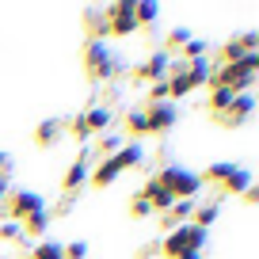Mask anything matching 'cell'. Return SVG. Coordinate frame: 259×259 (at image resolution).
<instances>
[{"label": "cell", "instance_id": "1", "mask_svg": "<svg viewBox=\"0 0 259 259\" xmlns=\"http://www.w3.org/2000/svg\"><path fill=\"white\" fill-rule=\"evenodd\" d=\"M156 183L164 187V191L176 198V202H183V198H198V191H202V179H198V171H191V168H183V164H164L160 171H156Z\"/></svg>", "mask_w": 259, "mask_h": 259}, {"label": "cell", "instance_id": "2", "mask_svg": "<svg viewBox=\"0 0 259 259\" xmlns=\"http://www.w3.org/2000/svg\"><path fill=\"white\" fill-rule=\"evenodd\" d=\"M206 229H198V225H176L171 233H164V240H160V255L164 259H176V255H183V251H202L206 248Z\"/></svg>", "mask_w": 259, "mask_h": 259}, {"label": "cell", "instance_id": "3", "mask_svg": "<svg viewBox=\"0 0 259 259\" xmlns=\"http://www.w3.org/2000/svg\"><path fill=\"white\" fill-rule=\"evenodd\" d=\"M84 73H88L96 84L111 80V76L118 73V65H114V50L107 46V42H88V46H84Z\"/></svg>", "mask_w": 259, "mask_h": 259}, {"label": "cell", "instance_id": "4", "mask_svg": "<svg viewBox=\"0 0 259 259\" xmlns=\"http://www.w3.org/2000/svg\"><path fill=\"white\" fill-rule=\"evenodd\" d=\"M103 16H107V38H130V34L138 31V23H134V4H130V0L107 4Z\"/></svg>", "mask_w": 259, "mask_h": 259}, {"label": "cell", "instance_id": "5", "mask_svg": "<svg viewBox=\"0 0 259 259\" xmlns=\"http://www.w3.org/2000/svg\"><path fill=\"white\" fill-rule=\"evenodd\" d=\"M46 210V198H42L38 191H12L8 194V206H4V213H8V221H16V225H23L31 213Z\"/></svg>", "mask_w": 259, "mask_h": 259}, {"label": "cell", "instance_id": "6", "mask_svg": "<svg viewBox=\"0 0 259 259\" xmlns=\"http://www.w3.org/2000/svg\"><path fill=\"white\" fill-rule=\"evenodd\" d=\"M168 69H171L168 50H153L145 61L134 65V73H130V76H134L138 84H156V80H168Z\"/></svg>", "mask_w": 259, "mask_h": 259}, {"label": "cell", "instance_id": "7", "mask_svg": "<svg viewBox=\"0 0 259 259\" xmlns=\"http://www.w3.org/2000/svg\"><path fill=\"white\" fill-rule=\"evenodd\" d=\"M251 111H255V99H251V92H244V96H236L221 114H213V122L225 126V130H240L244 122H251Z\"/></svg>", "mask_w": 259, "mask_h": 259}, {"label": "cell", "instance_id": "8", "mask_svg": "<svg viewBox=\"0 0 259 259\" xmlns=\"http://www.w3.org/2000/svg\"><path fill=\"white\" fill-rule=\"evenodd\" d=\"M145 118H149V134H153V138H164V134L179 122V107L176 103H149Z\"/></svg>", "mask_w": 259, "mask_h": 259}, {"label": "cell", "instance_id": "9", "mask_svg": "<svg viewBox=\"0 0 259 259\" xmlns=\"http://www.w3.org/2000/svg\"><path fill=\"white\" fill-rule=\"evenodd\" d=\"M194 92H198V84L187 76V65L176 61V65L168 69V103H179V99L194 96Z\"/></svg>", "mask_w": 259, "mask_h": 259}, {"label": "cell", "instance_id": "10", "mask_svg": "<svg viewBox=\"0 0 259 259\" xmlns=\"http://www.w3.org/2000/svg\"><path fill=\"white\" fill-rule=\"evenodd\" d=\"M88 171H92V164H88V156H76L69 168H65V176H61V191L65 194H80V187H88Z\"/></svg>", "mask_w": 259, "mask_h": 259}, {"label": "cell", "instance_id": "11", "mask_svg": "<svg viewBox=\"0 0 259 259\" xmlns=\"http://www.w3.org/2000/svg\"><path fill=\"white\" fill-rule=\"evenodd\" d=\"M138 194H141V198H145L149 206H153V213H168V210H171V202H176V198H171V194L164 191V187L156 183L153 176H149L145 183H141V191H138Z\"/></svg>", "mask_w": 259, "mask_h": 259}, {"label": "cell", "instance_id": "12", "mask_svg": "<svg viewBox=\"0 0 259 259\" xmlns=\"http://www.w3.org/2000/svg\"><path fill=\"white\" fill-rule=\"evenodd\" d=\"M118 176H122V168L114 164V156H103V160L88 171V183L96 187V191H107L111 183H118Z\"/></svg>", "mask_w": 259, "mask_h": 259}, {"label": "cell", "instance_id": "13", "mask_svg": "<svg viewBox=\"0 0 259 259\" xmlns=\"http://www.w3.org/2000/svg\"><path fill=\"white\" fill-rule=\"evenodd\" d=\"M248 187H251V171L244 168V164H233V168H229V176L218 183V191H221V194H236V198H240Z\"/></svg>", "mask_w": 259, "mask_h": 259}, {"label": "cell", "instance_id": "14", "mask_svg": "<svg viewBox=\"0 0 259 259\" xmlns=\"http://www.w3.org/2000/svg\"><path fill=\"white\" fill-rule=\"evenodd\" d=\"M114 164H118L122 171H134L145 164V145L141 141H122V149L114 153Z\"/></svg>", "mask_w": 259, "mask_h": 259}, {"label": "cell", "instance_id": "15", "mask_svg": "<svg viewBox=\"0 0 259 259\" xmlns=\"http://www.w3.org/2000/svg\"><path fill=\"white\" fill-rule=\"evenodd\" d=\"M111 107L107 103H96V107H88V111H84V126H88V134L92 138H99V134H107V130H111Z\"/></svg>", "mask_w": 259, "mask_h": 259}, {"label": "cell", "instance_id": "16", "mask_svg": "<svg viewBox=\"0 0 259 259\" xmlns=\"http://www.w3.org/2000/svg\"><path fill=\"white\" fill-rule=\"evenodd\" d=\"M122 126H126L130 141L149 138V118H145V107H134V111H126V114H122Z\"/></svg>", "mask_w": 259, "mask_h": 259}, {"label": "cell", "instance_id": "17", "mask_svg": "<svg viewBox=\"0 0 259 259\" xmlns=\"http://www.w3.org/2000/svg\"><path fill=\"white\" fill-rule=\"evenodd\" d=\"M218 218H221V198H213V202H198V206H194L191 225H198V229H206V233H210V229L218 225Z\"/></svg>", "mask_w": 259, "mask_h": 259}, {"label": "cell", "instance_id": "18", "mask_svg": "<svg viewBox=\"0 0 259 259\" xmlns=\"http://www.w3.org/2000/svg\"><path fill=\"white\" fill-rule=\"evenodd\" d=\"M156 19H160V4H153V0H138V4H134V23H138V31L156 27Z\"/></svg>", "mask_w": 259, "mask_h": 259}, {"label": "cell", "instance_id": "19", "mask_svg": "<svg viewBox=\"0 0 259 259\" xmlns=\"http://www.w3.org/2000/svg\"><path fill=\"white\" fill-rule=\"evenodd\" d=\"M50 221H54V213H50V210H38V213H31V218H27L19 229H23V236H38V240H46Z\"/></svg>", "mask_w": 259, "mask_h": 259}, {"label": "cell", "instance_id": "20", "mask_svg": "<svg viewBox=\"0 0 259 259\" xmlns=\"http://www.w3.org/2000/svg\"><path fill=\"white\" fill-rule=\"evenodd\" d=\"M57 138H61V122H57V118H46V122L34 126V145H38V149L57 145Z\"/></svg>", "mask_w": 259, "mask_h": 259}, {"label": "cell", "instance_id": "21", "mask_svg": "<svg viewBox=\"0 0 259 259\" xmlns=\"http://www.w3.org/2000/svg\"><path fill=\"white\" fill-rule=\"evenodd\" d=\"M27 259H65V244L61 240H38Z\"/></svg>", "mask_w": 259, "mask_h": 259}, {"label": "cell", "instance_id": "22", "mask_svg": "<svg viewBox=\"0 0 259 259\" xmlns=\"http://www.w3.org/2000/svg\"><path fill=\"white\" fill-rule=\"evenodd\" d=\"M84 27H88V34H92L88 42H107V16L103 12H88V16H84Z\"/></svg>", "mask_w": 259, "mask_h": 259}, {"label": "cell", "instance_id": "23", "mask_svg": "<svg viewBox=\"0 0 259 259\" xmlns=\"http://www.w3.org/2000/svg\"><path fill=\"white\" fill-rule=\"evenodd\" d=\"M244 54H248V50L240 46V38H229V42H221V50H218V65H236Z\"/></svg>", "mask_w": 259, "mask_h": 259}, {"label": "cell", "instance_id": "24", "mask_svg": "<svg viewBox=\"0 0 259 259\" xmlns=\"http://www.w3.org/2000/svg\"><path fill=\"white\" fill-rule=\"evenodd\" d=\"M233 99H236V96H233L229 88H210V96H206V111H210V114H221Z\"/></svg>", "mask_w": 259, "mask_h": 259}, {"label": "cell", "instance_id": "25", "mask_svg": "<svg viewBox=\"0 0 259 259\" xmlns=\"http://www.w3.org/2000/svg\"><path fill=\"white\" fill-rule=\"evenodd\" d=\"M206 50H210V42H206V38H191V42L183 46V65L202 61V57H206Z\"/></svg>", "mask_w": 259, "mask_h": 259}, {"label": "cell", "instance_id": "26", "mask_svg": "<svg viewBox=\"0 0 259 259\" xmlns=\"http://www.w3.org/2000/svg\"><path fill=\"white\" fill-rule=\"evenodd\" d=\"M187 76H191L198 88H206V80H210V61H206V57H202V61H191V65H187Z\"/></svg>", "mask_w": 259, "mask_h": 259}, {"label": "cell", "instance_id": "27", "mask_svg": "<svg viewBox=\"0 0 259 259\" xmlns=\"http://www.w3.org/2000/svg\"><path fill=\"white\" fill-rule=\"evenodd\" d=\"M229 168H233L229 160H218V164H210V168H206L198 179H202V187H206V183H221V179L229 176Z\"/></svg>", "mask_w": 259, "mask_h": 259}, {"label": "cell", "instance_id": "28", "mask_svg": "<svg viewBox=\"0 0 259 259\" xmlns=\"http://www.w3.org/2000/svg\"><path fill=\"white\" fill-rule=\"evenodd\" d=\"M191 38H194V34L187 31V27H171V31H168V42H164V50H183Z\"/></svg>", "mask_w": 259, "mask_h": 259}, {"label": "cell", "instance_id": "29", "mask_svg": "<svg viewBox=\"0 0 259 259\" xmlns=\"http://www.w3.org/2000/svg\"><path fill=\"white\" fill-rule=\"evenodd\" d=\"M96 149H99V153H103V156H114V153H118V149H122V138H118V134H99Z\"/></svg>", "mask_w": 259, "mask_h": 259}, {"label": "cell", "instance_id": "30", "mask_svg": "<svg viewBox=\"0 0 259 259\" xmlns=\"http://www.w3.org/2000/svg\"><path fill=\"white\" fill-rule=\"evenodd\" d=\"M130 218H134V221H145V218H153V206H149L145 198H141V194H134V198H130Z\"/></svg>", "mask_w": 259, "mask_h": 259}, {"label": "cell", "instance_id": "31", "mask_svg": "<svg viewBox=\"0 0 259 259\" xmlns=\"http://www.w3.org/2000/svg\"><path fill=\"white\" fill-rule=\"evenodd\" d=\"M0 240L12 244V240H23V229L16 225V221H0Z\"/></svg>", "mask_w": 259, "mask_h": 259}, {"label": "cell", "instance_id": "32", "mask_svg": "<svg viewBox=\"0 0 259 259\" xmlns=\"http://www.w3.org/2000/svg\"><path fill=\"white\" fill-rule=\"evenodd\" d=\"M149 103H168V80L149 84Z\"/></svg>", "mask_w": 259, "mask_h": 259}, {"label": "cell", "instance_id": "33", "mask_svg": "<svg viewBox=\"0 0 259 259\" xmlns=\"http://www.w3.org/2000/svg\"><path fill=\"white\" fill-rule=\"evenodd\" d=\"M65 259H88V244L84 240H69L65 244Z\"/></svg>", "mask_w": 259, "mask_h": 259}, {"label": "cell", "instance_id": "34", "mask_svg": "<svg viewBox=\"0 0 259 259\" xmlns=\"http://www.w3.org/2000/svg\"><path fill=\"white\" fill-rule=\"evenodd\" d=\"M69 134H73L76 141H88V138H92V134H88V126H84V114H76V118L69 122Z\"/></svg>", "mask_w": 259, "mask_h": 259}, {"label": "cell", "instance_id": "35", "mask_svg": "<svg viewBox=\"0 0 259 259\" xmlns=\"http://www.w3.org/2000/svg\"><path fill=\"white\" fill-rule=\"evenodd\" d=\"M8 194H12V176H0V213L8 206Z\"/></svg>", "mask_w": 259, "mask_h": 259}, {"label": "cell", "instance_id": "36", "mask_svg": "<svg viewBox=\"0 0 259 259\" xmlns=\"http://www.w3.org/2000/svg\"><path fill=\"white\" fill-rule=\"evenodd\" d=\"M0 176H12V153L0 149Z\"/></svg>", "mask_w": 259, "mask_h": 259}, {"label": "cell", "instance_id": "37", "mask_svg": "<svg viewBox=\"0 0 259 259\" xmlns=\"http://www.w3.org/2000/svg\"><path fill=\"white\" fill-rule=\"evenodd\" d=\"M240 198H244V206H255V202H259V191H255V187H248Z\"/></svg>", "mask_w": 259, "mask_h": 259}]
</instances>
